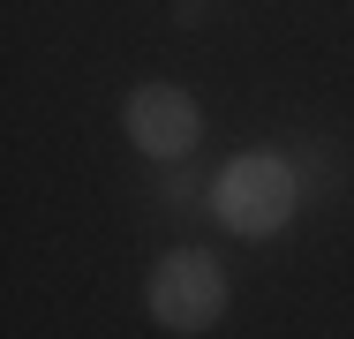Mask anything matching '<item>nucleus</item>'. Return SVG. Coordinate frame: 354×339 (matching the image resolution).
<instances>
[{"label": "nucleus", "instance_id": "nucleus-1", "mask_svg": "<svg viewBox=\"0 0 354 339\" xmlns=\"http://www.w3.org/2000/svg\"><path fill=\"white\" fill-rule=\"evenodd\" d=\"M212 211H218V226L241 234V241L286 234V219L301 211V174H294V158H279V151H241V158H226L212 174Z\"/></svg>", "mask_w": 354, "mask_h": 339}, {"label": "nucleus", "instance_id": "nucleus-2", "mask_svg": "<svg viewBox=\"0 0 354 339\" xmlns=\"http://www.w3.org/2000/svg\"><path fill=\"white\" fill-rule=\"evenodd\" d=\"M226 264H218L212 249H166L158 264H151V286H143V302H151V324H166V332L196 339L212 332L218 317H226Z\"/></svg>", "mask_w": 354, "mask_h": 339}, {"label": "nucleus", "instance_id": "nucleus-3", "mask_svg": "<svg viewBox=\"0 0 354 339\" xmlns=\"http://www.w3.org/2000/svg\"><path fill=\"white\" fill-rule=\"evenodd\" d=\"M121 129H129V143H136L143 158L181 166V158L204 143V106H196L181 83H136V91L121 98Z\"/></svg>", "mask_w": 354, "mask_h": 339}]
</instances>
